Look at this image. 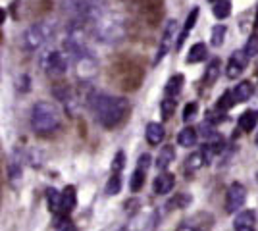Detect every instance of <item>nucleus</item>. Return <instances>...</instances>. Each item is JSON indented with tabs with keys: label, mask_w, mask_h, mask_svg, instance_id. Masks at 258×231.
I'll use <instances>...</instances> for the list:
<instances>
[{
	"label": "nucleus",
	"mask_w": 258,
	"mask_h": 231,
	"mask_svg": "<svg viewBox=\"0 0 258 231\" xmlns=\"http://www.w3.org/2000/svg\"><path fill=\"white\" fill-rule=\"evenodd\" d=\"M91 108L95 112L97 120L112 129L118 127L121 121L127 118L129 114V102L125 99H118V97H108V95H95L91 99Z\"/></svg>",
	"instance_id": "f257e3e1"
},
{
	"label": "nucleus",
	"mask_w": 258,
	"mask_h": 231,
	"mask_svg": "<svg viewBox=\"0 0 258 231\" xmlns=\"http://www.w3.org/2000/svg\"><path fill=\"white\" fill-rule=\"evenodd\" d=\"M60 125L58 108L50 102H37L31 110V127L37 135H48Z\"/></svg>",
	"instance_id": "f03ea898"
},
{
	"label": "nucleus",
	"mask_w": 258,
	"mask_h": 231,
	"mask_svg": "<svg viewBox=\"0 0 258 231\" xmlns=\"http://www.w3.org/2000/svg\"><path fill=\"white\" fill-rule=\"evenodd\" d=\"M93 29H95V37L100 43L114 44L121 43L125 39V25L119 20L118 16H112L110 12L104 14L102 18H98L97 22H93Z\"/></svg>",
	"instance_id": "7ed1b4c3"
},
{
	"label": "nucleus",
	"mask_w": 258,
	"mask_h": 231,
	"mask_svg": "<svg viewBox=\"0 0 258 231\" xmlns=\"http://www.w3.org/2000/svg\"><path fill=\"white\" fill-rule=\"evenodd\" d=\"M50 35H52V27L48 23H35L31 27H27L25 33H23V48L37 50V48H41L48 41Z\"/></svg>",
	"instance_id": "20e7f679"
},
{
	"label": "nucleus",
	"mask_w": 258,
	"mask_h": 231,
	"mask_svg": "<svg viewBox=\"0 0 258 231\" xmlns=\"http://www.w3.org/2000/svg\"><path fill=\"white\" fill-rule=\"evenodd\" d=\"M158 221V214L152 208H143L139 210L131 220H129L125 231H152Z\"/></svg>",
	"instance_id": "39448f33"
},
{
	"label": "nucleus",
	"mask_w": 258,
	"mask_h": 231,
	"mask_svg": "<svg viewBox=\"0 0 258 231\" xmlns=\"http://www.w3.org/2000/svg\"><path fill=\"white\" fill-rule=\"evenodd\" d=\"M76 71H77V77L83 79V81L93 79V77L97 75L98 64L97 60H95V56H93V52H85V54L76 56Z\"/></svg>",
	"instance_id": "423d86ee"
},
{
	"label": "nucleus",
	"mask_w": 258,
	"mask_h": 231,
	"mask_svg": "<svg viewBox=\"0 0 258 231\" xmlns=\"http://www.w3.org/2000/svg\"><path fill=\"white\" fill-rule=\"evenodd\" d=\"M245 200H247V191H245V187H243L241 183H231L226 193V210L227 212H229V214L239 212V210L243 208Z\"/></svg>",
	"instance_id": "0eeeda50"
},
{
	"label": "nucleus",
	"mask_w": 258,
	"mask_h": 231,
	"mask_svg": "<svg viewBox=\"0 0 258 231\" xmlns=\"http://www.w3.org/2000/svg\"><path fill=\"white\" fill-rule=\"evenodd\" d=\"M175 31H177V22L175 20H170L166 23V29H164V35L160 39V46H158V52H156V58H154V64H158L160 60L166 58V54L170 52V48L175 43Z\"/></svg>",
	"instance_id": "6e6552de"
},
{
	"label": "nucleus",
	"mask_w": 258,
	"mask_h": 231,
	"mask_svg": "<svg viewBox=\"0 0 258 231\" xmlns=\"http://www.w3.org/2000/svg\"><path fill=\"white\" fill-rule=\"evenodd\" d=\"M79 4H81L83 20H89L91 23L97 22L104 14H108L106 0H79Z\"/></svg>",
	"instance_id": "1a4fd4ad"
},
{
	"label": "nucleus",
	"mask_w": 258,
	"mask_h": 231,
	"mask_svg": "<svg viewBox=\"0 0 258 231\" xmlns=\"http://www.w3.org/2000/svg\"><path fill=\"white\" fill-rule=\"evenodd\" d=\"M248 64V54L245 50H235L231 58H229V62H227V67H226V75L229 79H237V77L243 73V69L247 67Z\"/></svg>",
	"instance_id": "9d476101"
},
{
	"label": "nucleus",
	"mask_w": 258,
	"mask_h": 231,
	"mask_svg": "<svg viewBox=\"0 0 258 231\" xmlns=\"http://www.w3.org/2000/svg\"><path fill=\"white\" fill-rule=\"evenodd\" d=\"M44 67H46V71L50 75H62V73H66V69H68V60H66V56L62 52L54 50V52L46 54Z\"/></svg>",
	"instance_id": "9b49d317"
},
{
	"label": "nucleus",
	"mask_w": 258,
	"mask_h": 231,
	"mask_svg": "<svg viewBox=\"0 0 258 231\" xmlns=\"http://www.w3.org/2000/svg\"><path fill=\"white\" fill-rule=\"evenodd\" d=\"M173 185H175V177L172 174H160V176L154 179V183H152V189H154V193L156 195H168V193H172Z\"/></svg>",
	"instance_id": "f8f14e48"
},
{
	"label": "nucleus",
	"mask_w": 258,
	"mask_h": 231,
	"mask_svg": "<svg viewBox=\"0 0 258 231\" xmlns=\"http://www.w3.org/2000/svg\"><path fill=\"white\" fill-rule=\"evenodd\" d=\"M173 160H175V148H173L172 144H166V146H162L158 156H156V168L160 172H166Z\"/></svg>",
	"instance_id": "ddd939ff"
},
{
	"label": "nucleus",
	"mask_w": 258,
	"mask_h": 231,
	"mask_svg": "<svg viewBox=\"0 0 258 231\" xmlns=\"http://www.w3.org/2000/svg\"><path fill=\"white\" fill-rule=\"evenodd\" d=\"M46 202H48V208L52 214L64 218V210H62V193H58L56 189H48L46 191Z\"/></svg>",
	"instance_id": "4468645a"
},
{
	"label": "nucleus",
	"mask_w": 258,
	"mask_h": 231,
	"mask_svg": "<svg viewBox=\"0 0 258 231\" xmlns=\"http://www.w3.org/2000/svg\"><path fill=\"white\" fill-rule=\"evenodd\" d=\"M147 141H149V144H152V146H156V144H160L162 141H164V137H166V131H164V127H162L160 123H149L147 125Z\"/></svg>",
	"instance_id": "2eb2a0df"
},
{
	"label": "nucleus",
	"mask_w": 258,
	"mask_h": 231,
	"mask_svg": "<svg viewBox=\"0 0 258 231\" xmlns=\"http://www.w3.org/2000/svg\"><path fill=\"white\" fill-rule=\"evenodd\" d=\"M76 202H77L76 187L74 185H68L62 191V210H64V216H68L72 210L76 208Z\"/></svg>",
	"instance_id": "dca6fc26"
},
{
	"label": "nucleus",
	"mask_w": 258,
	"mask_h": 231,
	"mask_svg": "<svg viewBox=\"0 0 258 231\" xmlns=\"http://www.w3.org/2000/svg\"><path fill=\"white\" fill-rule=\"evenodd\" d=\"M197 20H199V8H193V10L189 12L187 20H185V25H183V31H181V35H179V39H177V44H175V48H181L183 41L187 39L189 31H191L195 25H197Z\"/></svg>",
	"instance_id": "f3484780"
},
{
	"label": "nucleus",
	"mask_w": 258,
	"mask_h": 231,
	"mask_svg": "<svg viewBox=\"0 0 258 231\" xmlns=\"http://www.w3.org/2000/svg\"><path fill=\"white\" fill-rule=\"evenodd\" d=\"M183 83H185V77H183L181 73L173 75L172 79L166 83V87H164V93H166V97H170V99H175V97L181 93Z\"/></svg>",
	"instance_id": "a211bd4d"
},
{
	"label": "nucleus",
	"mask_w": 258,
	"mask_h": 231,
	"mask_svg": "<svg viewBox=\"0 0 258 231\" xmlns=\"http://www.w3.org/2000/svg\"><path fill=\"white\" fill-rule=\"evenodd\" d=\"M258 123V110H247L239 118V129L241 131H252Z\"/></svg>",
	"instance_id": "6ab92c4d"
},
{
	"label": "nucleus",
	"mask_w": 258,
	"mask_h": 231,
	"mask_svg": "<svg viewBox=\"0 0 258 231\" xmlns=\"http://www.w3.org/2000/svg\"><path fill=\"white\" fill-rule=\"evenodd\" d=\"M205 162H208L205 156V150H199V152H193L191 156H187V160H185V170L187 172H197V170H201Z\"/></svg>",
	"instance_id": "aec40b11"
},
{
	"label": "nucleus",
	"mask_w": 258,
	"mask_h": 231,
	"mask_svg": "<svg viewBox=\"0 0 258 231\" xmlns=\"http://www.w3.org/2000/svg\"><path fill=\"white\" fill-rule=\"evenodd\" d=\"M197 139H199V133L195 131L193 127H185V129H181L179 135H177V143H179V146H185V148L195 146V144H197Z\"/></svg>",
	"instance_id": "412c9836"
},
{
	"label": "nucleus",
	"mask_w": 258,
	"mask_h": 231,
	"mask_svg": "<svg viewBox=\"0 0 258 231\" xmlns=\"http://www.w3.org/2000/svg\"><path fill=\"white\" fill-rule=\"evenodd\" d=\"M220 73H222V62L218 60V58H214L210 64H208V67H206V73H205V83L210 87V85H214L216 79L220 77Z\"/></svg>",
	"instance_id": "4be33fe9"
},
{
	"label": "nucleus",
	"mask_w": 258,
	"mask_h": 231,
	"mask_svg": "<svg viewBox=\"0 0 258 231\" xmlns=\"http://www.w3.org/2000/svg\"><path fill=\"white\" fill-rule=\"evenodd\" d=\"M206 58V44L205 43H197L191 46L189 54H187V64H199Z\"/></svg>",
	"instance_id": "5701e85b"
},
{
	"label": "nucleus",
	"mask_w": 258,
	"mask_h": 231,
	"mask_svg": "<svg viewBox=\"0 0 258 231\" xmlns=\"http://www.w3.org/2000/svg\"><path fill=\"white\" fill-rule=\"evenodd\" d=\"M233 97H235V102H247L252 97V85L248 81H241L233 91Z\"/></svg>",
	"instance_id": "b1692460"
},
{
	"label": "nucleus",
	"mask_w": 258,
	"mask_h": 231,
	"mask_svg": "<svg viewBox=\"0 0 258 231\" xmlns=\"http://www.w3.org/2000/svg\"><path fill=\"white\" fill-rule=\"evenodd\" d=\"M254 220H256V216H254L252 210H241V212L235 216L233 225H235V229H239V227H248V225L254 223Z\"/></svg>",
	"instance_id": "393cba45"
},
{
	"label": "nucleus",
	"mask_w": 258,
	"mask_h": 231,
	"mask_svg": "<svg viewBox=\"0 0 258 231\" xmlns=\"http://www.w3.org/2000/svg\"><path fill=\"white\" fill-rule=\"evenodd\" d=\"M212 12H214V16L218 20H226L231 14V2L229 0H218V2H214Z\"/></svg>",
	"instance_id": "a878e982"
},
{
	"label": "nucleus",
	"mask_w": 258,
	"mask_h": 231,
	"mask_svg": "<svg viewBox=\"0 0 258 231\" xmlns=\"http://www.w3.org/2000/svg\"><path fill=\"white\" fill-rule=\"evenodd\" d=\"M145 185V170H135L133 174H131V179H129V189L133 191V193H137L141 191V187Z\"/></svg>",
	"instance_id": "bb28decb"
},
{
	"label": "nucleus",
	"mask_w": 258,
	"mask_h": 231,
	"mask_svg": "<svg viewBox=\"0 0 258 231\" xmlns=\"http://www.w3.org/2000/svg\"><path fill=\"white\" fill-rule=\"evenodd\" d=\"M119 189H121V177H119V174H112V177L108 179V183H106V195H118L119 193Z\"/></svg>",
	"instance_id": "cd10ccee"
},
{
	"label": "nucleus",
	"mask_w": 258,
	"mask_h": 231,
	"mask_svg": "<svg viewBox=\"0 0 258 231\" xmlns=\"http://www.w3.org/2000/svg\"><path fill=\"white\" fill-rule=\"evenodd\" d=\"M226 33H227V29H226V25H216L214 29H212V46H222L224 44V39H226Z\"/></svg>",
	"instance_id": "c85d7f7f"
},
{
	"label": "nucleus",
	"mask_w": 258,
	"mask_h": 231,
	"mask_svg": "<svg viewBox=\"0 0 258 231\" xmlns=\"http://www.w3.org/2000/svg\"><path fill=\"white\" fill-rule=\"evenodd\" d=\"M175 106H177V102L170 97H166V99L160 102V110H162V116L166 118V120H170L173 116V112H175Z\"/></svg>",
	"instance_id": "c756f323"
},
{
	"label": "nucleus",
	"mask_w": 258,
	"mask_h": 231,
	"mask_svg": "<svg viewBox=\"0 0 258 231\" xmlns=\"http://www.w3.org/2000/svg\"><path fill=\"white\" fill-rule=\"evenodd\" d=\"M233 104H235V97H233V93H224L220 100H218V110H229V108H233Z\"/></svg>",
	"instance_id": "7c9ffc66"
},
{
	"label": "nucleus",
	"mask_w": 258,
	"mask_h": 231,
	"mask_svg": "<svg viewBox=\"0 0 258 231\" xmlns=\"http://www.w3.org/2000/svg\"><path fill=\"white\" fill-rule=\"evenodd\" d=\"M123 168H125V154L119 150V152L114 156V160H112V174H119Z\"/></svg>",
	"instance_id": "2f4dec72"
},
{
	"label": "nucleus",
	"mask_w": 258,
	"mask_h": 231,
	"mask_svg": "<svg viewBox=\"0 0 258 231\" xmlns=\"http://www.w3.org/2000/svg\"><path fill=\"white\" fill-rule=\"evenodd\" d=\"M8 176H10V181L16 185L18 183V179L22 177V166L18 164V162H10L8 166Z\"/></svg>",
	"instance_id": "473e14b6"
},
{
	"label": "nucleus",
	"mask_w": 258,
	"mask_h": 231,
	"mask_svg": "<svg viewBox=\"0 0 258 231\" xmlns=\"http://www.w3.org/2000/svg\"><path fill=\"white\" fill-rule=\"evenodd\" d=\"M197 110H199V104H197V102H189V104L185 106V110H183V121L189 123V121L197 116Z\"/></svg>",
	"instance_id": "72a5a7b5"
},
{
	"label": "nucleus",
	"mask_w": 258,
	"mask_h": 231,
	"mask_svg": "<svg viewBox=\"0 0 258 231\" xmlns=\"http://www.w3.org/2000/svg\"><path fill=\"white\" fill-rule=\"evenodd\" d=\"M243 50L248 54V58L258 54V37H256V35H252V37L248 39V43L245 44V48H243Z\"/></svg>",
	"instance_id": "f704fd0d"
},
{
	"label": "nucleus",
	"mask_w": 258,
	"mask_h": 231,
	"mask_svg": "<svg viewBox=\"0 0 258 231\" xmlns=\"http://www.w3.org/2000/svg\"><path fill=\"white\" fill-rule=\"evenodd\" d=\"M191 202V197L189 195H185V193H179L177 195V198H173L172 202L168 204V206H175V208H185L187 204Z\"/></svg>",
	"instance_id": "c9c22d12"
},
{
	"label": "nucleus",
	"mask_w": 258,
	"mask_h": 231,
	"mask_svg": "<svg viewBox=\"0 0 258 231\" xmlns=\"http://www.w3.org/2000/svg\"><path fill=\"white\" fill-rule=\"evenodd\" d=\"M56 229L58 231H77V227H76V223L74 221H70L68 218H62V220L58 221V225H56Z\"/></svg>",
	"instance_id": "e433bc0d"
},
{
	"label": "nucleus",
	"mask_w": 258,
	"mask_h": 231,
	"mask_svg": "<svg viewBox=\"0 0 258 231\" xmlns=\"http://www.w3.org/2000/svg\"><path fill=\"white\" fill-rule=\"evenodd\" d=\"M149 166H151V154H141L139 162H137V168L147 172V170H149Z\"/></svg>",
	"instance_id": "4c0bfd02"
},
{
	"label": "nucleus",
	"mask_w": 258,
	"mask_h": 231,
	"mask_svg": "<svg viewBox=\"0 0 258 231\" xmlns=\"http://www.w3.org/2000/svg\"><path fill=\"white\" fill-rule=\"evenodd\" d=\"M177 231H199V229L195 227L193 223H187V225H181V227H179Z\"/></svg>",
	"instance_id": "58836bf2"
},
{
	"label": "nucleus",
	"mask_w": 258,
	"mask_h": 231,
	"mask_svg": "<svg viewBox=\"0 0 258 231\" xmlns=\"http://www.w3.org/2000/svg\"><path fill=\"white\" fill-rule=\"evenodd\" d=\"M235 231H254V227H252V225H248V227H239V229H235Z\"/></svg>",
	"instance_id": "ea45409f"
},
{
	"label": "nucleus",
	"mask_w": 258,
	"mask_h": 231,
	"mask_svg": "<svg viewBox=\"0 0 258 231\" xmlns=\"http://www.w3.org/2000/svg\"><path fill=\"white\" fill-rule=\"evenodd\" d=\"M254 25H256V29H258V12H256V22H254Z\"/></svg>",
	"instance_id": "a19ab883"
},
{
	"label": "nucleus",
	"mask_w": 258,
	"mask_h": 231,
	"mask_svg": "<svg viewBox=\"0 0 258 231\" xmlns=\"http://www.w3.org/2000/svg\"><path fill=\"white\" fill-rule=\"evenodd\" d=\"M256 146H258V133H256Z\"/></svg>",
	"instance_id": "79ce46f5"
},
{
	"label": "nucleus",
	"mask_w": 258,
	"mask_h": 231,
	"mask_svg": "<svg viewBox=\"0 0 258 231\" xmlns=\"http://www.w3.org/2000/svg\"><path fill=\"white\" fill-rule=\"evenodd\" d=\"M210 2H214V0H210Z\"/></svg>",
	"instance_id": "37998d69"
}]
</instances>
